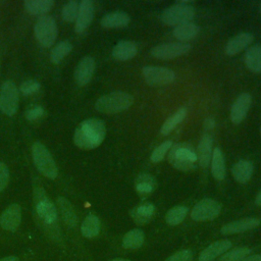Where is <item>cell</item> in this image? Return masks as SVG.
Segmentation results:
<instances>
[{"label":"cell","instance_id":"6da1fadb","mask_svg":"<svg viewBox=\"0 0 261 261\" xmlns=\"http://www.w3.org/2000/svg\"><path fill=\"white\" fill-rule=\"evenodd\" d=\"M106 126L99 118H89L82 121L73 134V143L81 149H95L103 142Z\"/></svg>","mask_w":261,"mask_h":261},{"label":"cell","instance_id":"7a4b0ae2","mask_svg":"<svg viewBox=\"0 0 261 261\" xmlns=\"http://www.w3.org/2000/svg\"><path fill=\"white\" fill-rule=\"evenodd\" d=\"M133 102L134 98L130 94L117 91L100 97L95 103V108L102 113L114 114L128 109Z\"/></svg>","mask_w":261,"mask_h":261},{"label":"cell","instance_id":"3957f363","mask_svg":"<svg viewBox=\"0 0 261 261\" xmlns=\"http://www.w3.org/2000/svg\"><path fill=\"white\" fill-rule=\"evenodd\" d=\"M32 157L37 169L46 177L54 179L58 174L57 165L48 151V149L40 142L32 145Z\"/></svg>","mask_w":261,"mask_h":261},{"label":"cell","instance_id":"277c9868","mask_svg":"<svg viewBox=\"0 0 261 261\" xmlns=\"http://www.w3.org/2000/svg\"><path fill=\"white\" fill-rule=\"evenodd\" d=\"M169 163L180 171H189L194 169L197 162V154L187 144L180 143L170 148L167 156Z\"/></svg>","mask_w":261,"mask_h":261},{"label":"cell","instance_id":"5b68a950","mask_svg":"<svg viewBox=\"0 0 261 261\" xmlns=\"http://www.w3.org/2000/svg\"><path fill=\"white\" fill-rule=\"evenodd\" d=\"M194 15L195 9L192 5L187 2H178L164 9L161 14V20L167 25L176 27L191 21Z\"/></svg>","mask_w":261,"mask_h":261},{"label":"cell","instance_id":"8992f818","mask_svg":"<svg viewBox=\"0 0 261 261\" xmlns=\"http://www.w3.org/2000/svg\"><path fill=\"white\" fill-rule=\"evenodd\" d=\"M34 31L38 42L45 48L51 47L58 35L56 22L54 18L49 15L40 16L35 24Z\"/></svg>","mask_w":261,"mask_h":261},{"label":"cell","instance_id":"52a82bcc","mask_svg":"<svg viewBox=\"0 0 261 261\" xmlns=\"http://www.w3.org/2000/svg\"><path fill=\"white\" fill-rule=\"evenodd\" d=\"M19 102V94L16 86L11 81H6L0 88V110L12 116L16 113Z\"/></svg>","mask_w":261,"mask_h":261},{"label":"cell","instance_id":"ba28073f","mask_svg":"<svg viewBox=\"0 0 261 261\" xmlns=\"http://www.w3.org/2000/svg\"><path fill=\"white\" fill-rule=\"evenodd\" d=\"M35 201L36 210L39 217L47 224L52 225L57 220V210L54 204L47 198L45 191L42 187H37L35 189Z\"/></svg>","mask_w":261,"mask_h":261},{"label":"cell","instance_id":"9c48e42d","mask_svg":"<svg viewBox=\"0 0 261 261\" xmlns=\"http://www.w3.org/2000/svg\"><path fill=\"white\" fill-rule=\"evenodd\" d=\"M142 75L145 82L150 86H165L175 80L174 71L162 66H144L142 68Z\"/></svg>","mask_w":261,"mask_h":261},{"label":"cell","instance_id":"30bf717a","mask_svg":"<svg viewBox=\"0 0 261 261\" xmlns=\"http://www.w3.org/2000/svg\"><path fill=\"white\" fill-rule=\"evenodd\" d=\"M191 50V45L182 42L160 44L152 48L151 55L156 59L167 60L187 54Z\"/></svg>","mask_w":261,"mask_h":261},{"label":"cell","instance_id":"8fae6325","mask_svg":"<svg viewBox=\"0 0 261 261\" xmlns=\"http://www.w3.org/2000/svg\"><path fill=\"white\" fill-rule=\"evenodd\" d=\"M221 205L212 199H203L199 201L191 212V217L195 221L212 220L219 215Z\"/></svg>","mask_w":261,"mask_h":261},{"label":"cell","instance_id":"7c38bea8","mask_svg":"<svg viewBox=\"0 0 261 261\" xmlns=\"http://www.w3.org/2000/svg\"><path fill=\"white\" fill-rule=\"evenodd\" d=\"M252 103V97L248 93H242L237 97L230 108L229 118L233 124L241 123L246 117Z\"/></svg>","mask_w":261,"mask_h":261},{"label":"cell","instance_id":"4fadbf2b","mask_svg":"<svg viewBox=\"0 0 261 261\" xmlns=\"http://www.w3.org/2000/svg\"><path fill=\"white\" fill-rule=\"evenodd\" d=\"M94 18V4L91 0H83L79 5V12L75 19V32L84 33Z\"/></svg>","mask_w":261,"mask_h":261},{"label":"cell","instance_id":"5bb4252c","mask_svg":"<svg viewBox=\"0 0 261 261\" xmlns=\"http://www.w3.org/2000/svg\"><path fill=\"white\" fill-rule=\"evenodd\" d=\"M95 71V60L91 56L83 57L75 69H74V80L79 86L87 85L93 77Z\"/></svg>","mask_w":261,"mask_h":261},{"label":"cell","instance_id":"9a60e30c","mask_svg":"<svg viewBox=\"0 0 261 261\" xmlns=\"http://www.w3.org/2000/svg\"><path fill=\"white\" fill-rule=\"evenodd\" d=\"M21 210L18 204H11L8 206L0 216V225L3 229L14 231L20 224Z\"/></svg>","mask_w":261,"mask_h":261},{"label":"cell","instance_id":"2e32d148","mask_svg":"<svg viewBox=\"0 0 261 261\" xmlns=\"http://www.w3.org/2000/svg\"><path fill=\"white\" fill-rule=\"evenodd\" d=\"M254 41V36L251 33H240L230 38L225 45V53L229 56L240 53L246 49Z\"/></svg>","mask_w":261,"mask_h":261},{"label":"cell","instance_id":"e0dca14e","mask_svg":"<svg viewBox=\"0 0 261 261\" xmlns=\"http://www.w3.org/2000/svg\"><path fill=\"white\" fill-rule=\"evenodd\" d=\"M260 224V220L253 217H247L238 219L231 222H228L224 224L221 227V233L223 234H232V233H239L243 232L249 229H253L256 226Z\"/></svg>","mask_w":261,"mask_h":261},{"label":"cell","instance_id":"ac0fdd59","mask_svg":"<svg viewBox=\"0 0 261 261\" xmlns=\"http://www.w3.org/2000/svg\"><path fill=\"white\" fill-rule=\"evenodd\" d=\"M212 144H213L212 137L208 134L203 135L199 141L198 150L196 153L197 154V162L203 168L207 167L211 161L212 152H213Z\"/></svg>","mask_w":261,"mask_h":261},{"label":"cell","instance_id":"d6986e66","mask_svg":"<svg viewBox=\"0 0 261 261\" xmlns=\"http://www.w3.org/2000/svg\"><path fill=\"white\" fill-rule=\"evenodd\" d=\"M138 53L137 45L132 41H119L112 49V57L119 61H126L134 58Z\"/></svg>","mask_w":261,"mask_h":261},{"label":"cell","instance_id":"ffe728a7","mask_svg":"<svg viewBox=\"0 0 261 261\" xmlns=\"http://www.w3.org/2000/svg\"><path fill=\"white\" fill-rule=\"evenodd\" d=\"M231 246H232V244L228 240H220V241L214 242L201 252V254L199 256V260L200 261H212L217 256L225 253L228 249L231 248Z\"/></svg>","mask_w":261,"mask_h":261},{"label":"cell","instance_id":"44dd1931","mask_svg":"<svg viewBox=\"0 0 261 261\" xmlns=\"http://www.w3.org/2000/svg\"><path fill=\"white\" fill-rule=\"evenodd\" d=\"M130 21V17L126 12L114 11L105 14L101 18V25L105 29H118L126 27Z\"/></svg>","mask_w":261,"mask_h":261},{"label":"cell","instance_id":"7402d4cb","mask_svg":"<svg viewBox=\"0 0 261 261\" xmlns=\"http://www.w3.org/2000/svg\"><path fill=\"white\" fill-rule=\"evenodd\" d=\"M254 171V166L252 162L248 160H239L231 167V174L233 178L240 184L248 182Z\"/></svg>","mask_w":261,"mask_h":261},{"label":"cell","instance_id":"603a6c76","mask_svg":"<svg viewBox=\"0 0 261 261\" xmlns=\"http://www.w3.org/2000/svg\"><path fill=\"white\" fill-rule=\"evenodd\" d=\"M211 172L215 179L222 180L225 177V159L220 148L216 147L213 149L211 157Z\"/></svg>","mask_w":261,"mask_h":261},{"label":"cell","instance_id":"cb8c5ba5","mask_svg":"<svg viewBox=\"0 0 261 261\" xmlns=\"http://www.w3.org/2000/svg\"><path fill=\"white\" fill-rule=\"evenodd\" d=\"M155 206L152 203H143L133 209L130 215L138 224L148 223L155 214Z\"/></svg>","mask_w":261,"mask_h":261},{"label":"cell","instance_id":"d4e9b609","mask_svg":"<svg viewBox=\"0 0 261 261\" xmlns=\"http://www.w3.org/2000/svg\"><path fill=\"white\" fill-rule=\"evenodd\" d=\"M199 27L196 23L189 21L174 27L172 34L175 39L181 41L182 43H186V41L194 39L199 34Z\"/></svg>","mask_w":261,"mask_h":261},{"label":"cell","instance_id":"484cf974","mask_svg":"<svg viewBox=\"0 0 261 261\" xmlns=\"http://www.w3.org/2000/svg\"><path fill=\"white\" fill-rule=\"evenodd\" d=\"M245 63L252 72H261V45H254L246 51Z\"/></svg>","mask_w":261,"mask_h":261},{"label":"cell","instance_id":"4316f807","mask_svg":"<svg viewBox=\"0 0 261 261\" xmlns=\"http://www.w3.org/2000/svg\"><path fill=\"white\" fill-rule=\"evenodd\" d=\"M57 204H58V207H59V210L61 212L64 222L69 227H74L77 223V217H76V214L73 210L71 203L67 199H65L63 197H59L57 199Z\"/></svg>","mask_w":261,"mask_h":261},{"label":"cell","instance_id":"83f0119b","mask_svg":"<svg viewBox=\"0 0 261 261\" xmlns=\"http://www.w3.org/2000/svg\"><path fill=\"white\" fill-rule=\"evenodd\" d=\"M54 5L52 0H27L23 2L25 10L33 15L46 14Z\"/></svg>","mask_w":261,"mask_h":261},{"label":"cell","instance_id":"f1b7e54d","mask_svg":"<svg viewBox=\"0 0 261 261\" xmlns=\"http://www.w3.org/2000/svg\"><path fill=\"white\" fill-rule=\"evenodd\" d=\"M156 188V179L149 173H142L135 179V189L140 195H149Z\"/></svg>","mask_w":261,"mask_h":261},{"label":"cell","instance_id":"f546056e","mask_svg":"<svg viewBox=\"0 0 261 261\" xmlns=\"http://www.w3.org/2000/svg\"><path fill=\"white\" fill-rule=\"evenodd\" d=\"M145 241V233L139 228L127 231L122 238V247L125 249H138Z\"/></svg>","mask_w":261,"mask_h":261},{"label":"cell","instance_id":"4dcf8cb0","mask_svg":"<svg viewBox=\"0 0 261 261\" xmlns=\"http://www.w3.org/2000/svg\"><path fill=\"white\" fill-rule=\"evenodd\" d=\"M187 108L186 107H180L178 108L172 115H170L161 125L160 133L163 136L168 135L176 125H178L187 116Z\"/></svg>","mask_w":261,"mask_h":261},{"label":"cell","instance_id":"1f68e13d","mask_svg":"<svg viewBox=\"0 0 261 261\" xmlns=\"http://www.w3.org/2000/svg\"><path fill=\"white\" fill-rule=\"evenodd\" d=\"M100 227H101L100 219L96 215L89 214L82 223L81 231H82V234L86 238H94L99 234Z\"/></svg>","mask_w":261,"mask_h":261},{"label":"cell","instance_id":"d6a6232c","mask_svg":"<svg viewBox=\"0 0 261 261\" xmlns=\"http://www.w3.org/2000/svg\"><path fill=\"white\" fill-rule=\"evenodd\" d=\"M72 50V45L69 41L59 42L50 52V59L53 63H60Z\"/></svg>","mask_w":261,"mask_h":261},{"label":"cell","instance_id":"836d02e7","mask_svg":"<svg viewBox=\"0 0 261 261\" xmlns=\"http://www.w3.org/2000/svg\"><path fill=\"white\" fill-rule=\"evenodd\" d=\"M189 209L187 206L178 205L169 209L165 215V221L169 225L179 224L187 216Z\"/></svg>","mask_w":261,"mask_h":261},{"label":"cell","instance_id":"e575fe53","mask_svg":"<svg viewBox=\"0 0 261 261\" xmlns=\"http://www.w3.org/2000/svg\"><path fill=\"white\" fill-rule=\"evenodd\" d=\"M251 253V250L247 247L236 248L227 253H225L219 261H243Z\"/></svg>","mask_w":261,"mask_h":261},{"label":"cell","instance_id":"d590c367","mask_svg":"<svg viewBox=\"0 0 261 261\" xmlns=\"http://www.w3.org/2000/svg\"><path fill=\"white\" fill-rule=\"evenodd\" d=\"M172 147V141L167 140L164 141L163 143H161L160 145H158L152 152L150 159L152 162L157 163L161 160H163V158L166 156V153L170 150V148Z\"/></svg>","mask_w":261,"mask_h":261},{"label":"cell","instance_id":"8d00e7d4","mask_svg":"<svg viewBox=\"0 0 261 261\" xmlns=\"http://www.w3.org/2000/svg\"><path fill=\"white\" fill-rule=\"evenodd\" d=\"M79 3L74 0H70L66 2L62 8V17L66 21H73L76 19L79 12Z\"/></svg>","mask_w":261,"mask_h":261},{"label":"cell","instance_id":"74e56055","mask_svg":"<svg viewBox=\"0 0 261 261\" xmlns=\"http://www.w3.org/2000/svg\"><path fill=\"white\" fill-rule=\"evenodd\" d=\"M40 84L39 82L35 81V80H29V81H25L23 82L21 85H20V88H19V91L25 95V96H30V95H33L35 94L36 92L39 91L40 89Z\"/></svg>","mask_w":261,"mask_h":261},{"label":"cell","instance_id":"f35d334b","mask_svg":"<svg viewBox=\"0 0 261 261\" xmlns=\"http://www.w3.org/2000/svg\"><path fill=\"white\" fill-rule=\"evenodd\" d=\"M192 258L193 253L191 250H181L168 257L165 261H191Z\"/></svg>","mask_w":261,"mask_h":261},{"label":"cell","instance_id":"ab89813d","mask_svg":"<svg viewBox=\"0 0 261 261\" xmlns=\"http://www.w3.org/2000/svg\"><path fill=\"white\" fill-rule=\"evenodd\" d=\"M44 112H45V111H44V109H43L42 106L36 105V106H34V107L28 109V110L25 111L24 116H25V118H27L28 120L33 121V120H37V119H39L40 117H42L43 114H44Z\"/></svg>","mask_w":261,"mask_h":261},{"label":"cell","instance_id":"60d3db41","mask_svg":"<svg viewBox=\"0 0 261 261\" xmlns=\"http://www.w3.org/2000/svg\"><path fill=\"white\" fill-rule=\"evenodd\" d=\"M9 181V169L3 163L0 162V192L3 191Z\"/></svg>","mask_w":261,"mask_h":261},{"label":"cell","instance_id":"b9f144b4","mask_svg":"<svg viewBox=\"0 0 261 261\" xmlns=\"http://www.w3.org/2000/svg\"><path fill=\"white\" fill-rule=\"evenodd\" d=\"M215 127V120L214 118L212 117H207L205 120H204V128L206 130H211Z\"/></svg>","mask_w":261,"mask_h":261},{"label":"cell","instance_id":"7bdbcfd3","mask_svg":"<svg viewBox=\"0 0 261 261\" xmlns=\"http://www.w3.org/2000/svg\"><path fill=\"white\" fill-rule=\"evenodd\" d=\"M243 261H261V255L257 254V255L247 256Z\"/></svg>","mask_w":261,"mask_h":261},{"label":"cell","instance_id":"ee69618b","mask_svg":"<svg viewBox=\"0 0 261 261\" xmlns=\"http://www.w3.org/2000/svg\"><path fill=\"white\" fill-rule=\"evenodd\" d=\"M0 261H18V258L15 256H8V257L0 259Z\"/></svg>","mask_w":261,"mask_h":261},{"label":"cell","instance_id":"f6af8a7d","mask_svg":"<svg viewBox=\"0 0 261 261\" xmlns=\"http://www.w3.org/2000/svg\"><path fill=\"white\" fill-rule=\"evenodd\" d=\"M255 203H256L258 206H261V191H260L259 194L257 195L256 200H255Z\"/></svg>","mask_w":261,"mask_h":261},{"label":"cell","instance_id":"bcb514c9","mask_svg":"<svg viewBox=\"0 0 261 261\" xmlns=\"http://www.w3.org/2000/svg\"><path fill=\"white\" fill-rule=\"evenodd\" d=\"M113 261H128V260H123V259H116V260H113Z\"/></svg>","mask_w":261,"mask_h":261},{"label":"cell","instance_id":"7dc6e473","mask_svg":"<svg viewBox=\"0 0 261 261\" xmlns=\"http://www.w3.org/2000/svg\"><path fill=\"white\" fill-rule=\"evenodd\" d=\"M260 13H261V4H260Z\"/></svg>","mask_w":261,"mask_h":261},{"label":"cell","instance_id":"c3c4849f","mask_svg":"<svg viewBox=\"0 0 261 261\" xmlns=\"http://www.w3.org/2000/svg\"><path fill=\"white\" fill-rule=\"evenodd\" d=\"M260 133H261V128H260Z\"/></svg>","mask_w":261,"mask_h":261}]
</instances>
